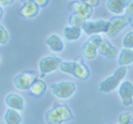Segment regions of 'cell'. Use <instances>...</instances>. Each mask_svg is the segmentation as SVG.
<instances>
[{"instance_id": "6da1fadb", "label": "cell", "mask_w": 133, "mask_h": 124, "mask_svg": "<svg viewBox=\"0 0 133 124\" xmlns=\"http://www.w3.org/2000/svg\"><path fill=\"white\" fill-rule=\"evenodd\" d=\"M74 118L71 110L64 104H55L46 113L44 120L47 124H62Z\"/></svg>"}, {"instance_id": "7402d4cb", "label": "cell", "mask_w": 133, "mask_h": 124, "mask_svg": "<svg viewBox=\"0 0 133 124\" xmlns=\"http://www.w3.org/2000/svg\"><path fill=\"white\" fill-rule=\"evenodd\" d=\"M58 69H60L62 73L71 74V75H72V73H74V61H62Z\"/></svg>"}, {"instance_id": "30bf717a", "label": "cell", "mask_w": 133, "mask_h": 124, "mask_svg": "<svg viewBox=\"0 0 133 124\" xmlns=\"http://www.w3.org/2000/svg\"><path fill=\"white\" fill-rule=\"evenodd\" d=\"M98 53L101 55H103L104 58L110 59V60H113V59H117L118 56V49L111 44L109 40L103 39V41L101 42L98 47Z\"/></svg>"}, {"instance_id": "4dcf8cb0", "label": "cell", "mask_w": 133, "mask_h": 124, "mask_svg": "<svg viewBox=\"0 0 133 124\" xmlns=\"http://www.w3.org/2000/svg\"><path fill=\"white\" fill-rule=\"evenodd\" d=\"M129 18H130V25H131V27L133 28V14L132 15H130Z\"/></svg>"}, {"instance_id": "d6a6232c", "label": "cell", "mask_w": 133, "mask_h": 124, "mask_svg": "<svg viewBox=\"0 0 133 124\" xmlns=\"http://www.w3.org/2000/svg\"><path fill=\"white\" fill-rule=\"evenodd\" d=\"M130 124H133V121H132V122H131V123H130Z\"/></svg>"}, {"instance_id": "9c48e42d", "label": "cell", "mask_w": 133, "mask_h": 124, "mask_svg": "<svg viewBox=\"0 0 133 124\" xmlns=\"http://www.w3.org/2000/svg\"><path fill=\"white\" fill-rule=\"evenodd\" d=\"M119 92L122 103L125 107H131L133 104V83L131 81H123L119 85Z\"/></svg>"}, {"instance_id": "2e32d148", "label": "cell", "mask_w": 133, "mask_h": 124, "mask_svg": "<svg viewBox=\"0 0 133 124\" xmlns=\"http://www.w3.org/2000/svg\"><path fill=\"white\" fill-rule=\"evenodd\" d=\"M46 45L49 47L50 51L55 52V53H61V52L64 49V42H63L62 39L56 34L49 35L46 40Z\"/></svg>"}, {"instance_id": "5bb4252c", "label": "cell", "mask_w": 133, "mask_h": 124, "mask_svg": "<svg viewBox=\"0 0 133 124\" xmlns=\"http://www.w3.org/2000/svg\"><path fill=\"white\" fill-rule=\"evenodd\" d=\"M6 104L8 108L14 109V110H25V100L18 94H9L6 97Z\"/></svg>"}, {"instance_id": "603a6c76", "label": "cell", "mask_w": 133, "mask_h": 124, "mask_svg": "<svg viewBox=\"0 0 133 124\" xmlns=\"http://www.w3.org/2000/svg\"><path fill=\"white\" fill-rule=\"evenodd\" d=\"M123 47L126 49H133V32L127 33L123 39Z\"/></svg>"}, {"instance_id": "1f68e13d", "label": "cell", "mask_w": 133, "mask_h": 124, "mask_svg": "<svg viewBox=\"0 0 133 124\" xmlns=\"http://www.w3.org/2000/svg\"><path fill=\"white\" fill-rule=\"evenodd\" d=\"M21 1H22L23 4H25V2H28V1H33V0H21Z\"/></svg>"}, {"instance_id": "3957f363", "label": "cell", "mask_w": 133, "mask_h": 124, "mask_svg": "<svg viewBox=\"0 0 133 124\" xmlns=\"http://www.w3.org/2000/svg\"><path fill=\"white\" fill-rule=\"evenodd\" d=\"M76 84L71 81H62L51 85V91L57 98L68 100L76 92Z\"/></svg>"}, {"instance_id": "52a82bcc", "label": "cell", "mask_w": 133, "mask_h": 124, "mask_svg": "<svg viewBox=\"0 0 133 124\" xmlns=\"http://www.w3.org/2000/svg\"><path fill=\"white\" fill-rule=\"evenodd\" d=\"M36 78H37V75L35 71L27 70V71H23V73L16 75L15 77H14L13 82H14V85H15L19 90H27V89H29L32 83L34 82Z\"/></svg>"}, {"instance_id": "484cf974", "label": "cell", "mask_w": 133, "mask_h": 124, "mask_svg": "<svg viewBox=\"0 0 133 124\" xmlns=\"http://www.w3.org/2000/svg\"><path fill=\"white\" fill-rule=\"evenodd\" d=\"M79 1L84 2L85 5H88V6L92 7V8H95V7L99 6V4H101V0H79Z\"/></svg>"}, {"instance_id": "7a4b0ae2", "label": "cell", "mask_w": 133, "mask_h": 124, "mask_svg": "<svg viewBox=\"0 0 133 124\" xmlns=\"http://www.w3.org/2000/svg\"><path fill=\"white\" fill-rule=\"evenodd\" d=\"M126 74H127V67H119L112 75L106 77L105 80H103L99 83V90L103 92H111L113 90H116L122 84Z\"/></svg>"}, {"instance_id": "f1b7e54d", "label": "cell", "mask_w": 133, "mask_h": 124, "mask_svg": "<svg viewBox=\"0 0 133 124\" xmlns=\"http://www.w3.org/2000/svg\"><path fill=\"white\" fill-rule=\"evenodd\" d=\"M14 0H0V5L1 6H7V5L13 4Z\"/></svg>"}, {"instance_id": "7c38bea8", "label": "cell", "mask_w": 133, "mask_h": 124, "mask_svg": "<svg viewBox=\"0 0 133 124\" xmlns=\"http://www.w3.org/2000/svg\"><path fill=\"white\" fill-rule=\"evenodd\" d=\"M127 1L129 0H108L106 1V7L116 16L123 15L124 12L126 11Z\"/></svg>"}, {"instance_id": "277c9868", "label": "cell", "mask_w": 133, "mask_h": 124, "mask_svg": "<svg viewBox=\"0 0 133 124\" xmlns=\"http://www.w3.org/2000/svg\"><path fill=\"white\" fill-rule=\"evenodd\" d=\"M62 60L56 56H44L42 58L39 62V70H40V76H46L47 74H50L56 71L60 68V64Z\"/></svg>"}, {"instance_id": "4316f807", "label": "cell", "mask_w": 133, "mask_h": 124, "mask_svg": "<svg viewBox=\"0 0 133 124\" xmlns=\"http://www.w3.org/2000/svg\"><path fill=\"white\" fill-rule=\"evenodd\" d=\"M126 15H132L133 14V0H129L127 1V6H126Z\"/></svg>"}, {"instance_id": "5b68a950", "label": "cell", "mask_w": 133, "mask_h": 124, "mask_svg": "<svg viewBox=\"0 0 133 124\" xmlns=\"http://www.w3.org/2000/svg\"><path fill=\"white\" fill-rule=\"evenodd\" d=\"M127 25H130V18L129 15H118L113 16L110 21H109V28L108 33L109 38H115L116 35H118V33L122 32L123 28H125Z\"/></svg>"}, {"instance_id": "83f0119b", "label": "cell", "mask_w": 133, "mask_h": 124, "mask_svg": "<svg viewBox=\"0 0 133 124\" xmlns=\"http://www.w3.org/2000/svg\"><path fill=\"white\" fill-rule=\"evenodd\" d=\"M33 1H34L40 8H41V7L48 6V4H49V0H33Z\"/></svg>"}, {"instance_id": "e0dca14e", "label": "cell", "mask_w": 133, "mask_h": 124, "mask_svg": "<svg viewBox=\"0 0 133 124\" xmlns=\"http://www.w3.org/2000/svg\"><path fill=\"white\" fill-rule=\"evenodd\" d=\"M29 92L34 97H41L47 90V83L41 78H36L29 87Z\"/></svg>"}, {"instance_id": "ba28073f", "label": "cell", "mask_w": 133, "mask_h": 124, "mask_svg": "<svg viewBox=\"0 0 133 124\" xmlns=\"http://www.w3.org/2000/svg\"><path fill=\"white\" fill-rule=\"evenodd\" d=\"M69 8H70L71 13L75 14V15L79 16L81 19L88 21V19H90L92 16V13H94V9L92 7L85 5L84 2L79 1V0H75L72 1L70 5H69Z\"/></svg>"}, {"instance_id": "44dd1931", "label": "cell", "mask_w": 133, "mask_h": 124, "mask_svg": "<svg viewBox=\"0 0 133 124\" xmlns=\"http://www.w3.org/2000/svg\"><path fill=\"white\" fill-rule=\"evenodd\" d=\"M68 26H71V27H75L77 28V29H83V27H84V23H85V20H83V19H81L79 16L75 15V14H71L70 16H69L68 19Z\"/></svg>"}, {"instance_id": "8fae6325", "label": "cell", "mask_w": 133, "mask_h": 124, "mask_svg": "<svg viewBox=\"0 0 133 124\" xmlns=\"http://www.w3.org/2000/svg\"><path fill=\"white\" fill-rule=\"evenodd\" d=\"M72 75L75 76L76 78L82 80V81L88 80V77L90 76V71H89V69H88L87 64L84 63V61H83L81 58L76 59V60L74 61V73H72Z\"/></svg>"}, {"instance_id": "8992f818", "label": "cell", "mask_w": 133, "mask_h": 124, "mask_svg": "<svg viewBox=\"0 0 133 124\" xmlns=\"http://www.w3.org/2000/svg\"><path fill=\"white\" fill-rule=\"evenodd\" d=\"M109 28V21L106 20H88L85 21L84 27H83V32L87 35L91 36L95 34H101V33H108Z\"/></svg>"}, {"instance_id": "cb8c5ba5", "label": "cell", "mask_w": 133, "mask_h": 124, "mask_svg": "<svg viewBox=\"0 0 133 124\" xmlns=\"http://www.w3.org/2000/svg\"><path fill=\"white\" fill-rule=\"evenodd\" d=\"M9 40V34L2 25H0V45H6Z\"/></svg>"}, {"instance_id": "9a60e30c", "label": "cell", "mask_w": 133, "mask_h": 124, "mask_svg": "<svg viewBox=\"0 0 133 124\" xmlns=\"http://www.w3.org/2000/svg\"><path fill=\"white\" fill-rule=\"evenodd\" d=\"M82 52H83V56L88 60H94V59L97 58L98 55V46L96 44L91 41L90 39H88L87 41L84 42L82 47Z\"/></svg>"}, {"instance_id": "ac0fdd59", "label": "cell", "mask_w": 133, "mask_h": 124, "mask_svg": "<svg viewBox=\"0 0 133 124\" xmlns=\"http://www.w3.org/2000/svg\"><path fill=\"white\" fill-rule=\"evenodd\" d=\"M118 63L120 67H127L133 63V49L123 48L118 56Z\"/></svg>"}, {"instance_id": "d4e9b609", "label": "cell", "mask_w": 133, "mask_h": 124, "mask_svg": "<svg viewBox=\"0 0 133 124\" xmlns=\"http://www.w3.org/2000/svg\"><path fill=\"white\" fill-rule=\"evenodd\" d=\"M132 121H133V117L127 113L120 114L119 117H118V122H119V124H130Z\"/></svg>"}, {"instance_id": "4fadbf2b", "label": "cell", "mask_w": 133, "mask_h": 124, "mask_svg": "<svg viewBox=\"0 0 133 124\" xmlns=\"http://www.w3.org/2000/svg\"><path fill=\"white\" fill-rule=\"evenodd\" d=\"M40 12V7L35 4L34 1H28L21 6L20 8V14L23 16L25 19H33L39 14Z\"/></svg>"}, {"instance_id": "ffe728a7", "label": "cell", "mask_w": 133, "mask_h": 124, "mask_svg": "<svg viewBox=\"0 0 133 124\" xmlns=\"http://www.w3.org/2000/svg\"><path fill=\"white\" fill-rule=\"evenodd\" d=\"M81 29H77L75 27H71V26H66L63 30V34H64L65 40L68 41H77L81 38Z\"/></svg>"}, {"instance_id": "f546056e", "label": "cell", "mask_w": 133, "mask_h": 124, "mask_svg": "<svg viewBox=\"0 0 133 124\" xmlns=\"http://www.w3.org/2000/svg\"><path fill=\"white\" fill-rule=\"evenodd\" d=\"M2 16H4V9H2V6L0 5V20L2 19Z\"/></svg>"}, {"instance_id": "d6986e66", "label": "cell", "mask_w": 133, "mask_h": 124, "mask_svg": "<svg viewBox=\"0 0 133 124\" xmlns=\"http://www.w3.org/2000/svg\"><path fill=\"white\" fill-rule=\"evenodd\" d=\"M5 122L6 124H22V117L20 111L8 108L5 113Z\"/></svg>"}]
</instances>
